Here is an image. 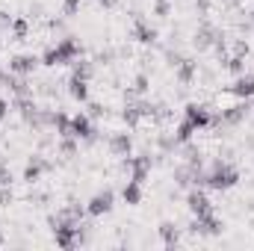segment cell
Returning a JSON list of instances; mask_svg holds the SVG:
<instances>
[{
  "label": "cell",
  "instance_id": "1",
  "mask_svg": "<svg viewBox=\"0 0 254 251\" xmlns=\"http://www.w3.org/2000/svg\"><path fill=\"white\" fill-rule=\"evenodd\" d=\"M237 181H240V172L231 169V166H225V163H216L213 172L204 175V184L210 189H231V187H237Z\"/></svg>",
  "mask_w": 254,
  "mask_h": 251
},
{
  "label": "cell",
  "instance_id": "2",
  "mask_svg": "<svg viewBox=\"0 0 254 251\" xmlns=\"http://www.w3.org/2000/svg\"><path fill=\"white\" fill-rule=\"evenodd\" d=\"M80 57V45L74 39H63L57 48H51L45 54V65H65V63H74Z\"/></svg>",
  "mask_w": 254,
  "mask_h": 251
},
{
  "label": "cell",
  "instance_id": "3",
  "mask_svg": "<svg viewBox=\"0 0 254 251\" xmlns=\"http://www.w3.org/2000/svg\"><path fill=\"white\" fill-rule=\"evenodd\" d=\"M110 210H113V192H110V189L92 195V201L86 204V213H89V216H104V213H110Z\"/></svg>",
  "mask_w": 254,
  "mask_h": 251
},
{
  "label": "cell",
  "instance_id": "4",
  "mask_svg": "<svg viewBox=\"0 0 254 251\" xmlns=\"http://www.w3.org/2000/svg\"><path fill=\"white\" fill-rule=\"evenodd\" d=\"M192 231H198V234H207V237H216V234H222V222L216 219V213L195 216V222H192Z\"/></svg>",
  "mask_w": 254,
  "mask_h": 251
},
{
  "label": "cell",
  "instance_id": "5",
  "mask_svg": "<svg viewBox=\"0 0 254 251\" xmlns=\"http://www.w3.org/2000/svg\"><path fill=\"white\" fill-rule=\"evenodd\" d=\"M187 207H190L192 216H207V213H213L210 198H207L204 192H198V189H192L190 195H187Z\"/></svg>",
  "mask_w": 254,
  "mask_h": 251
},
{
  "label": "cell",
  "instance_id": "6",
  "mask_svg": "<svg viewBox=\"0 0 254 251\" xmlns=\"http://www.w3.org/2000/svg\"><path fill=\"white\" fill-rule=\"evenodd\" d=\"M95 133V127L89 122V116H71V125H68V136H74V139H89Z\"/></svg>",
  "mask_w": 254,
  "mask_h": 251
},
{
  "label": "cell",
  "instance_id": "7",
  "mask_svg": "<svg viewBox=\"0 0 254 251\" xmlns=\"http://www.w3.org/2000/svg\"><path fill=\"white\" fill-rule=\"evenodd\" d=\"M187 122L195 125V130H198V127H207L210 125V110L201 107V104H190V107H187Z\"/></svg>",
  "mask_w": 254,
  "mask_h": 251
},
{
  "label": "cell",
  "instance_id": "8",
  "mask_svg": "<svg viewBox=\"0 0 254 251\" xmlns=\"http://www.w3.org/2000/svg\"><path fill=\"white\" fill-rule=\"evenodd\" d=\"M68 92H71V98H77V101H89V86H86V77L74 74V77H71V83H68Z\"/></svg>",
  "mask_w": 254,
  "mask_h": 251
},
{
  "label": "cell",
  "instance_id": "9",
  "mask_svg": "<svg viewBox=\"0 0 254 251\" xmlns=\"http://www.w3.org/2000/svg\"><path fill=\"white\" fill-rule=\"evenodd\" d=\"M127 163H130V169H133V178H130V181H139V184H142V181L148 178V172H151V160H148V157H139V160H127Z\"/></svg>",
  "mask_w": 254,
  "mask_h": 251
},
{
  "label": "cell",
  "instance_id": "10",
  "mask_svg": "<svg viewBox=\"0 0 254 251\" xmlns=\"http://www.w3.org/2000/svg\"><path fill=\"white\" fill-rule=\"evenodd\" d=\"M231 92L237 95V98H243V101H249L254 95V77H240L234 86H231Z\"/></svg>",
  "mask_w": 254,
  "mask_h": 251
},
{
  "label": "cell",
  "instance_id": "11",
  "mask_svg": "<svg viewBox=\"0 0 254 251\" xmlns=\"http://www.w3.org/2000/svg\"><path fill=\"white\" fill-rule=\"evenodd\" d=\"M122 198H125L130 207H136V204L142 201V184H139V181H127V187H125V192H122Z\"/></svg>",
  "mask_w": 254,
  "mask_h": 251
},
{
  "label": "cell",
  "instance_id": "12",
  "mask_svg": "<svg viewBox=\"0 0 254 251\" xmlns=\"http://www.w3.org/2000/svg\"><path fill=\"white\" fill-rule=\"evenodd\" d=\"M33 68H36V57H15L9 63V71H15V74H30Z\"/></svg>",
  "mask_w": 254,
  "mask_h": 251
},
{
  "label": "cell",
  "instance_id": "13",
  "mask_svg": "<svg viewBox=\"0 0 254 251\" xmlns=\"http://www.w3.org/2000/svg\"><path fill=\"white\" fill-rule=\"evenodd\" d=\"M113 154H119V157H127L130 154V136L127 133L113 136Z\"/></svg>",
  "mask_w": 254,
  "mask_h": 251
},
{
  "label": "cell",
  "instance_id": "14",
  "mask_svg": "<svg viewBox=\"0 0 254 251\" xmlns=\"http://www.w3.org/2000/svg\"><path fill=\"white\" fill-rule=\"evenodd\" d=\"M136 36H139V42H154L157 39V30H151L145 24H136Z\"/></svg>",
  "mask_w": 254,
  "mask_h": 251
},
{
  "label": "cell",
  "instance_id": "15",
  "mask_svg": "<svg viewBox=\"0 0 254 251\" xmlns=\"http://www.w3.org/2000/svg\"><path fill=\"white\" fill-rule=\"evenodd\" d=\"M192 133H195V125H190V122L184 119V125L178 127V142H190Z\"/></svg>",
  "mask_w": 254,
  "mask_h": 251
},
{
  "label": "cell",
  "instance_id": "16",
  "mask_svg": "<svg viewBox=\"0 0 254 251\" xmlns=\"http://www.w3.org/2000/svg\"><path fill=\"white\" fill-rule=\"evenodd\" d=\"M246 113H249V104H240V107H234L231 113H225V122H240Z\"/></svg>",
  "mask_w": 254,
  "mask_h": 251
},
{
  "label": "cell",
  "instance_id": "17",
  "mask_svg": "<svg viewBox=\"0 0 254 251\" xmlns=\"http://www.w3.org/2000/svg\"><path fill=\"white\" fill-rule=\"evenodd\" d=\"M160 234H163V240H166V246H175V243H178V231H175V228H172L169 222H166V225L160 228Z\"/></svg>",
  "mask_w": 254,
  "mask_h": 251
},
{
  "label": "cell",
  "instance_id": "18",
  "mask_svg": "<svg viewBox=\"0 0 254 251\" xmlns=\"http://www.w3.org/2000/svg\"><path fill=\"white\" fill-rule=\"evenodd\" d=\"M178 74H181V80H184V83H190V80H192V74H195V63L184 60V63H181V71H178Z\"/></svg>",
  "mask_w": 254,
  "mask_h": 251
},
{
  "label": "cell",
  "instance_id": "19",
  "mask_svg": "<svg viewBox=\"0 0 254 251\" xmlns=\"http://www.w3.org/2000/svg\"><path fill=\"white\" fill-rule=\"evenodd\" d=\"M39 172H42V163H30V166H27V172H24V178H27V181H36V178H39Z\"/></svg>",
  "mask_w": 254,
  "mask_h": 251
},
{
  "label": "cell",
  "instance_id": "20",
  "mask_svg": "<svg viewBox=\"0 0 254 251\" xmlns=\"http://www.w3.org/2000/svg\"><path fill=\"white\" fill-rule=\"evenodd\" d=\"M80 3H83V0H65V12H68V15H74Z\"/></svg>",
  "mask_w": 254,
  "mask_h": 251
},
{
  "label": "cell",
  "instance_id": "21",
  "mask_svg": "<svg viewBox=\"0 0 254 251\" xmlns=\"http://www.w3.org/2000/svg\"><path fill=\"white\" fill-rule=\"evenodd\" d=\"M166 12H169V0H160L157 3V15H166Z\"/></svg>",
  "mask_w": 254,
  "mask_h": 251
},
{
  "label": "cell",
  "instance_id": "22",
  "mask_svg": "<svg viewBox=\"0 0 254 251\" xmlns=\"http://www.w3.org/2000/svg\"><path fill=\"white\" fill-rule=\"evenodd\" d=\"M6 116H9V104H6V101H3V98H0V122H3V119H6Z\"/></svg>",
  "mask_w": 254,
  "mask_h": 251
},
{
  "label": "cell",
  "instance_id": "23",
  "mask_svg": "<svg viewBox=\"0 0 254 251\" xmlns=\"http://www.w3.org/2000/svg\"><path fill=\"white\" fill-rule=\"evenodd\" d=\"M98 3H104V6H113V3H116V0H98Z\"/></svg>",
  "mask_w": 254,
  "mask_h": 251
}]
</instances>
